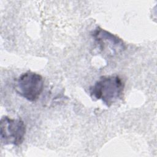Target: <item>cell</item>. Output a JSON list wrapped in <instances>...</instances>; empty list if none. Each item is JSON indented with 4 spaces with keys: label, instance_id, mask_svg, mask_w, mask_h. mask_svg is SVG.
<instances>
[{
    "label": "cell",
    "instance_id": "obj_1",
    "mask_svg": "<svg viewBox=\"0 0 157 157\" xmlns=\"http://www.w3.org/2000/svg\"><path fill=\"white\" fill-rule=\"evenodd\" d=\"M124 84L117 75L101 77L90 87V94L94 100H101L110 107L122 98Z\"/></svg>",
    "mask_w": 157,
    "mask_h": 157
},
{
    "label": "cell",
    "instance_id": "obj_2",
    "mask_svg": "<svg viewBox=\"0 0 157 157\" xmlns=\"http://www.w3.org/2000/svg\"><path fill=\"white\" fill-rule=\"evenodd\" d=\"M16 83L17 92L31 102L37 100L44 89L42 77L31 71L22 74L17 80Z\"/></svg>",
    "mask_w": 157,
    "mask_h": 157
},
{
    "label": "cell",
    "instance_id": "obj_3",
    "mask_svg": "<svg viewBox=\"0 0 157 157\" xmlns=\"http://www.w3.org/2000/svg\"><path fill=\"white\" fill-rule=\"evenodd\" d=\"M26 133V126L20 118L3 117L0 122L1 140L5 145L18 146L22 144Z\"/></svg>",
    "mask_w": 157,
    "mask_h": 157
},
{
    "label": "cell",
    "instance_id": "obj_4",
    "mask_svg": "<svg viewBox=\"0 0 157 157\" xmlns=\"http://www.w3.org/2000/svg\"><path fill=\"white\" fill-rule=\"evenodd\" d=\"M93 36L101 50L102 52H108V55L113 56L125 48V45L121 39L99 27L94 30Z\"/></svg>",
    "mask_w": 157,
    "mask_h": 157
}]
</instances>
